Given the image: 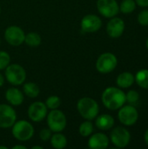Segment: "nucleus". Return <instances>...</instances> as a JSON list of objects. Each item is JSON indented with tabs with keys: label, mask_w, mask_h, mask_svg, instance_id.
<instances>
[{
	"label": "nucleus",
	"mask_w": 148,
	"mask_h": 149,
	"mask_svg": "<svg viewBox=\"0 0 148 149\" xmlns=\"http://www.w3.org/2000/svg\"><path fill=\"white\" fill-rule=\"evenodd\" d=\"M102 102L110 110L120 109L126 102L125 93L117 87H108L102 93Z\"/></svg>",
	"instance_id": "obj_1"
},
{
	"label": "nucleus",
	"mask_w": 148,
	"mask_h": 149,
	"mask_svg": "<svg viewBox=\"0 0 148 149\" xmlns=\"http://www.w3.org/2000/svg\"><path fill=\"white\" fill-rule=\"evenodd\" d=\"M77 109L79 114L86 120L95 119L99 112V107L97 101L89 97L81 98L78 101Z\"/></svg>",
	"instance_id": "obj_2"
},
{
	"label": "nucleus",
	"mask_w": 148,
	"mask_h": 149,
	"mask_svg": "<svg viewBox=\"0 0 148 149\" xmlns=\"http://www.w3.org/2000/svg\"><path fill=\"white\" fill-rule=\"evenodd\" d=\"M11 127L13 137L20 141H29L34 134V128L32 125L29 121L24 120L15 122Z\"/></svg>",
	"instance_id": "obj_3"
},
{
	"label": "nucleus",
	"mask_w": 148,
	"mask_h": 149,
	"mask_svg": "<svg viewBox=\"0 0 148 149\" xmlns=\"http://www.w3.org/2000/svg\"><path fill=\"white\" fill-rule=\"evenodd\" d=\"M47 125L51 132L60 133L66 127V117L65 113L58 110L54 109L51 110L49 113H47Z\"/></svg>",
	"instance_id": "obj_4"
},
{
	"label": "nucleus",
	"mask_w": 148,
	"mask_h": 149,
	"mask_svg": "<svg viewBox=\"0 0 148 149\" xmlns=\"http://www.w3.org/2000/svg\"><path fill=\"white\" fill-rule=\"evenodd\" d=\"M5 78L13 86L22 85L26 79L25 70L18 64L9 65L5 68Z\"/></svg>",
	"instance_id": "obj_5"
},
{
	"label": "nucleus",
	"mask_w": 148,
	"mask_h": 149,
	"mask_svg": "<svg viewBox=\"0 0 148 149\" xmlns=\"http://www.w3.org/2000/svg\"><path fill=\"white\" fill-rule=\"evenodd\" d=\"M118 64L117 58L111 52H106L101 54L96 61V69L99 72L106 74L113 72Z\"/></svg>",
	"instance_id": "obj_6"
},
{
	"label": "nucleus",
	"mask_w": 148,
	"mask_h": 149,
	"mask_svg": "<svg viewBox=\"0 0 148 149\" xmlns=\"http://www.w3.org/2000/svg\"><path fill=\"white\" fill-rule=\"evenodd\" d=\"M130 140L131 135L129 131L122 127H118L114 128L111 133V141L113 144L117 148H126L129 144Z\"/></svg>",
	"instance_id": "obj_7"
},
{
	"label": "nucleus",
	"mask_w": 148,
	"mask_h": 149,
	"mask_svg": "<svg viewBox=\"0 0 148 149\" xmlns=\"http://www.w3.org/2000/svg\"><path fill=\"white\" fill-rule=\"evenodd\" d=\"M97 8L102 16L108 18L115 17L120 11V6L116 0H98Z\"/></svg>",
	"instance_id": "obj_8"
},
{
	"label": "nucleus",
	"mask_w": 148,
	"mask_h": 149,
	"mask_svg": "<svg viewBox=\"0 0 148 149\" xmlns=\"http://www.w3.org/2000/svg\"><path fill=\"white\" fill-rule=\"evenodd\" d=\"M16 112L9 105H0V128H9L16 122Z\"/></svg>",
	"instance_id": "obj_9"
},
{
	"label": "nucleus",
	"mask_w": 148,
	"mask_h": 149,
	"mask_svg": "<svg viewBox=\"0 0 148 149\" xmlns=\"http://www.w3.org/2000/svg\"><path fill=\"white\" fill-rule=\"evenodd\" d=\"M25 34L24 31L15 25H11L8 27L4 31V38L5 40L12 46H19L24 42Z\"/></svg>",
	"instance_id": "obj_10"
},
{
	"label": "nucleus",
	"mask_w": 148,
	"mask_h": 149,
	"mask_svg": "<svg viewBox=\"0 0 148 149\" xmlns=\"http://www.w3.org/2000/svg\"><path fill=\"white\" fill-rule=\"evenodd\" d=\"M119 120L120 121L126 126H132L135 124L139 118V113L137 109L133 106L121 107L119 112Z\"/></svg>",
	"instance_id": "obj_11"
},
{
	"label": "nucleus",
	"mask_w": 148,
	"mask_h": 149,
	"mask_svg": "<svg viewBox=\"0 0 148 149\" xmlns=\"http://www.w3.org/2000/svg\"><path fill=\"white\" fill-rule=\"evenodd\" d=\"M102 26L101 19L93 14H88L85 16L81 20V30L84 32L92 33L98 31Z\"/></svg>",
	"instance_id": "obj_12"
},
{
	"label": "nucleus",
	"mask_w": 148,
	"mask_h": 149,
	"mask_svg": "<svg viewBox=\"0 0 148 149\" xmlns=\"http://www.w3.org/2000/svg\"><path fill=\"white\" fill-rule=\"evenodd\" d=\"M47 107L44 103L40 101L33 102L28 109V116L34 122L42 121L47 115Z\"/></svg>",
	"instance_id": "obj_13"
},
{
	"label": "nucleus",
	"mask_w": 148,
	"mask_h": 149,
	"mask_svg": "<svg viewBox=\"0 0 148 149\" xmlns=\"http://www.w3.org/2000/svg\"><path fill=\"white\" fill-rule=\"evenodd\" d=\"M124 30L125 22L120 17H112L106 26V32L113 38H120L123 34Z\"/></svg>",
	"instance_id": "obj_14"
},
{
	"label": "nucleus",
	"mask_w": 148,
	"mask_h": 149,
	"mask_svg": "<svg viewBox=\"0 0 148 149\" xmlns=\"http://www.w3.org/2000/svg\"><path fill=\"white\" fill-rule=\"evenodd\" d=\"M109 145L108 137L102 133L92 135L88 141V147L92 149H105Z\"/></svg>",
	"instance_id": "obj_15"
},
{
	"label": "nucleus",
	"mask_w": 148,
	"mask_h": 149,
	"mask_svg": "<svg viewBox=\"0 0 148 149\" xmlns=\"http://www.w3.org/2000/svg\"><path fill=\"white\" fill-rule=\"evenodd\" d=\"M5 99L10 105L19 106L24 101V95L19 89L10 87L5 93Z\"/></svg>",
	"instance_id": "obj_16"
},
{
	"label": "nucleus",
	"mask_w": 148,
	"mask_h": 149,
	"mask_svg": "<svg viewBox=\"0 0 148 149\" xmlns=\"http://www.w3.org/2000/svg\"><path fill=\"white\" fill-rule=\"evenodd\" d=\"M114 125V119L109 114H102L96 120V127L100 130H109Z\"/></svg>",
	"instance_id": "obj_17"
},
{
	"label": "nucleus",
	"mask_w": 148,
	"mask_h": 149,
	"mask_svg": "<svg viewBox=\"0 0 148 149\" xmlns=\"http://www.w3.org/2000/svg\"><path fill=\"white\" fill-rule=\"evenodd\" d=\"M135 79L133 77V75L131 72H122L121 74H120L117 78V85L121 87V88H128L130 87L133 82H134Z\"/></svg>",
	"instance_id": "obj_18"
},
{
	"label": "nucleus",
	"mask_w": 148,
	"mask_h": 149,
	"mask_svg": "<svg viewBox=\"0 0 148 149\" xmlns=\"http://www.w3.org/2000/svg\"><path fill=\"white\" fill-rule=\"evenodd\" d=\"M51 144L54 148L63 149L67 145V139L64 134L56 133L51 137Z\"/></svg>",
	"instance_id": "obj_19"
},
{
	"label": "nucleus",
	"mask_w": 148,
	"mask_h": 149,
	"mask_svg": "<svg viewBox=\"0 0 148 149\" xmlns=\"http://www.w3.org/2000/svg\"><path fill=\"white\" fill-rule=\"evenodd\" d=\"M23 90H24V94L30 98H36L39 95V93H40L39 87L38 86L37 84L33 82L25 83L23 86Z\"/></svg>",
	"instance_id": "obj_20"
},
{
	"label": "nucleus",
	"mask_w": 148,
	"mask_h": 149,
	"mask_svg": "<svg viewBox=\"0 0 148 149\" xmlns=\"http://www.w3.org/2000/svg\"><path fill=\"white\" fill-rule=\"evenodd\" d=\"M41 36L37 32H29L24 37V42L31 47H37L41 44Z\"/></svg>",
	"instance_id": "obj_21"
},
{
	"label": "nucleus",
	"mask_w": 148,
	"mask_h": 149,
	"mask_svg": "<svg viewBox=\"0 0 148 149\" xmlns=\"http://www.w3.org/2000/svg\"><path fill=\"white\" fill-rule=\"evenodd\" d=\"M134 79L140 87L144 89H148V69H143L139 71Z\"/></svg>",
	"instance_id": "obj_22"
},
{
	"label": "nucleus",
	"mask_w": 148,
	"mask_h": 149,
	"mask_svg": "<svg viewBox=\"0 0 148 149\" xmlns=\"http://www.w3.org/2000/svg\"><path fill=\"white\" fill-rule=\"evenodd\" d=\"M136 8V2L133 0H123L120 5V10L125 14L133 12Z\"/></svg>",
	"instance_id": "obj_23"
},
{
	"label": "nucleus",
	"mask_w": 148,
	"mask_h": 149,
	"mask_svg": "<svg viewBox=\"0 0 148 149\" xmlns=\"http://www.w3.org/2000/svg\"><path fill=\"white\" fill-rule=\"evenodd\" d=\"M79 132L81 136L83 137H88L92 134V133L93 132V125L90 120L85 121L83 122L79 129Z\"/></svg>",
	"instance_id": "obj_24"
},
{
	"label": "nucleus",
	"mask_w": 148,
	"mask_h": 149,
	"mask_svg": "<svg viewBox=\"0 0 148 149\" xmlns=\"http://www.w3.org/2000/svg\"><path fill=\"white\" fill-rule=\"evenodd\" d=\"M44 104L48 109L54 110V109H58L59 107V106L61 104V100H60L59 97L53 95V96H50L49 98H47Z\"/></svg>",
	"instance_id": "obj_25"
},
{
	"label": "nucleus",
	"mask_w": 148,
	"mask_h": 149,
	"mask_svg": "<svg viewBox=\"0 0 148 149\" xmlns=\"http://www.w3.org/2000/svg\"><path fill=\"white\" fill-rule=\"evenodd\" d=\"M10 61V55L3 51H0V70L5 69L9 65Z\"/></svg>",
	"instance_id": "obj_26"
},
{
	"label": "nucleus",
	"mask_w": 148,
	"mask_h": 149,
	"mask_svg": "<svg viewBox=\"0 0 148 149\" xmlns=\"http://www.w3.org/2000/svg\"><path fill=\"white\" fill-rule=\"evenodd\" d=\"M126 100L130 104H135V103H137L139 101L140 95H139L138 92H136L134 90H131L126 95Z\"/></svg>",
	"instance_id": "obj_27"
},
{
	"label": "nucleus",
	"mask_w": 148,
	"mask_h": 149,
	"mask_svg": "<svg viewBox=\"0 0 148 149\" xmlns=\"http://www.w3.org/2000/svg\"><path fill=\"white\" fill-rule=\"evenodd\" d=\"M138 22L141 25H148V10H144L140 12L138 16Z\"/></svg>",
	"instance_id": "obj_28"
},
{
	"label": "nucleus",
	"mask_w": 148,
	"mask_h": 149,
	"mask_svg": "<svg viewBox=\"0 0 148 149\" xmlns=\"http://www.w3.org/2000/svg\"><path fill=\"white\" fill-rule=\"evenodd\" d=\"M51 130L50 128H44L40 131L39 133V138L43 141H47L51 139Z\"/></svg>",
	"instance_id": "obj_29"
},
{
	"label": "nucleus",
	"mask_w": 148,
	"mask_h": 149,
	"mask_svg": "<svg viewBox=\"0 0 148 149\" xmlns=\"http://www.w3.org/2000/svg\"><path fill=\"white\" fill-rule=\"evenodd\" d=\"M136 3L138 5L141 7H147L148 6V0H136Z\"/></svg>",
	"instance_id": "obj_30"
},
{
	"label": "nucleus",
	"mask_w": 148,
	"mask_h": 149,
	"mask_svg": "<svg viewBox=\"0 0 148 149\" xmlns=\"http://www.w3.org/2000/svg\"><path fill=\"white\" fill-rule=\"evenodd\" d=\"M12 149H26V147L23 146V145H16V146L12 147Z\"/></svg>",
	"instance_id": "obj_31"
},
{
	"label": "nucleus",
	"mask_w": 148,
	"mask_h": 149,
	"mask_svg": "<svg viewBox=\"0 0 148 149\" xmlns=\"http://www.w3.org/2000/svg\"><path fill=\"white\" fill-rule=\"evenodd\" d=\"M3 83H4V79H3V75L0 73V87H1V86H3Z\"/></svg>",
	"instance_id": "obj_32"
},
{
	"label": "nucleus",
	"mask_w": 148,
	"mask_h": 149,
	"mask_svg": "<svg viewBox=\"0 0 148 149\" xmlns=\"http://www.w3.org/2000/svg\"><path fill=\"white\" fill-rule=\"evenodd\" d=\"M145 141H146L147 145V146H148V129H147V130L146 134H145Z\"/></svg>",
	"instance_id": "obj_33"
},
{
	"label": "nucleus",
	"mask_w": 148,
	"mask_h": 149,
	"mask_svg": "<svg viewBox=\"0 0 148 149\" xmlns=\"http://www.w3.org/2000/svg\"><path fill=\"white\" fill-rule=\"evenodd\" d=\"M31 149H43L42 147H40V146H34V147H32Z\"/></svg>",
	"instance_id": "obj_34"
},
{
	"label": "nucleus",
	"mask_w": 148,
	"mask_h": 149,
	"mask_svg": "<svg viewBox=\"0 0 148 149\" xmlns=\"http://www.w3.org/2000/svg\"><path fill=\"white\" fill-rule=\"evenodd\" d=\"M0 148H3V149H7L6 147H3V146H0Z\"/></svg>",
	"instance_id": "obj_35"
},
{
	"label": "nucleus",
	"mask_w": 148,
	"mask_h": 149,
	"mask_svg": "<svg viewBox=\"0 0 148 149\" xmlns=\"http://www.w3.org/2000/svg\"><path fill=\"white\" fill-rule=\"evenodd\" d=\"M147 49H148V38H147Z\"/></svg>",
	"instance_id": "obj_36"
},
{
	"label": "nucleus",
	"mask_w": 148,
	"mask_h": 149,
	"mask_svg": "<svg viewBox=\"0 0 148 149\" xmlns=\"http://www.w3.org/2000/svg\"><path fill=\"white\" fill-rule=\"evenodd\" d=\"M0 13H1V7H0Z\"/></svg>",
	"instance_id": "obj_37"
},
{
	"label": "nucleus",
	"mask_w": 148,
	"mask_h": 149,
	"mask_svg": "<svg viewBox=\"0 0 148 149\" xmlns=\"http://www.w3.org/2000/svg\"><path fill=\"white\" fill-rule=\"evenodd\" d=\"M0 43H1V40H0Z\"/></svg>",
	"instance_id": "obj_38"
}]
</instances>
